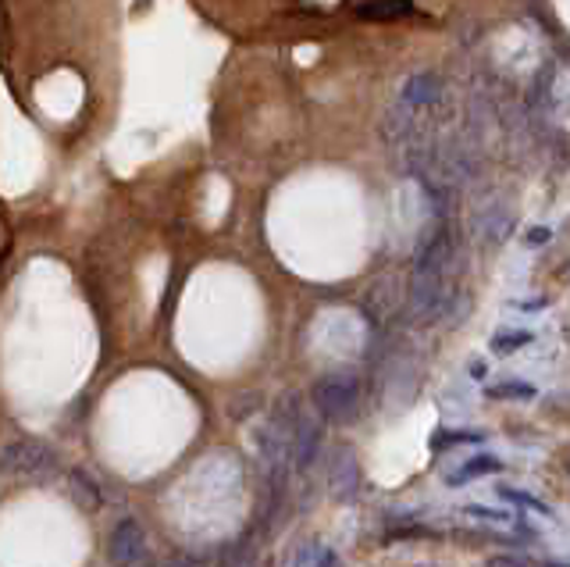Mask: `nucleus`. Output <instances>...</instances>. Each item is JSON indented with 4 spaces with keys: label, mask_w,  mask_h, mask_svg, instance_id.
I'll return each instance as SVG.
<instances>
[{
    "label": "nucleus",
    "mask_w": 570,
    "mask_h": 567,
    "mask_svg": "<svg viewBox=\"0 0 570 567\" xmlns=\"http://www.w3.org/2000/svg\"><path fill=\"white\" fill-rule=\"evenodd\" d=\"M361 375L353 367H339V372H328L310 386V407L324 424H346L361 410Z\"/></svg>",
    "instance_id": "nucleus-1"
},
{
    "label": "nucleus",
    "mask_w": 570,
    "mask_h": 567,
    "mask_svg": "<svg viewBox=\"0 0 570 567\" xmlns=\"http://www.w3.org/2000/svg\"><path fill=\"white\" fill-rule=\"evenodd\" d=\"M0 472L22 478H47L57 472V453L36 435H19L0 446Z\"/></svg>",
    "instance_id": "nucleus-2"
},
{
    "label": "nucleus",
    "mask_w": 570,
    "mask_h": 567,
    "mask_svg": "<svg viewBox=\"0 0 570 567\" xmlns=\"http://www.w3.org/2000/svg\"><path fill=\"white\" fill-rule=\"evenodd\" d=\"M147 557V532L136 518H118L107 532V564L111 567H139Z\"/></svg>",
    "instance_id": "nucleus-3"
},
{
    "label": "nucleus",
    "mask_w": 570,
    "mask_h": 567,
    "mask_svg": "<svg viewBox=\"0 0 570 567\" xmlns=\"http://www.w3.org/2000/svg\"><path fill=\"white\" fill-rule=\"evenodd\" d=\"M399 304H403V286H399V279L396 275L375 279L364 296V318L371 325H385L399 310Z\"/></svg>",
    "instance_id": "nucleus-4"
},
{
    "label": "nucleus",
    "mask_w": 570,
    "mask_h": 567,
    "mask_svg": "<svg viewBox=\"0 0 570 567\" xmlns=\"http://www.w3.org/2000/svg\"><path fill=\"white\" fill-rule=\"evenodd\" d=\"M328 489L335 500H353L361 489V464H356L353 450H339L332 461V475H328Z\"/></svg>",
    "instance_id": "nucleus-5"
},
{
    "label": "nucleus",
    "mask_w": 570,
    "mask_h": 567,
    "mask_svg": "<svg viewBox=\"0 0 570 567\" xmlns=\"http://www.w3.org/2000/svg\"><path fill=\"white\" fill-rule=\"evenodd\" d=\"M442 93V82L432 76V72H421L403 82V93H399V101H403L407 107H432L438 101Z\"/></svg>",
    "instance_id": "nucleus-6"
},
{
    "label": "nucleus",
    "mask_w": 570,
    "mask_h": 567,
    "mask_svg": "<svg viewBox=\"0 0 570 567\" xmlns=\"http://www.w3.org/2000/svg\"><path fill=\"white\" fill-rule=\"evenodd\" d=\"M356 15L364 22H392V19L413 15V0H371V4L356 8Z\"/></svg>",
    "instance_id": "nucleus-7"
},
{
    "label": "nucleus",
    "mask_w": 570,
    "mask_h": 567,
    "mask_svg": "<svg viewBox=\"0 0 570 567\" xmlns=\"http://www.w3.org/2000/svg\"><path fill=\"white\" fill-rule=\"evenodd\" d=\"M503 472V461L495 457V453H478V457H470L460 472L449 475V486H456V481H470V478H481V475H495Z\"/></svg>",
    "instance_id": "nucleus-8"
},
{
    "label": "nucleus",
    "mask_w": 570,
    "mask_h": 567,
    "mask_svg": "<svg viewBox=\"0 0 570 567\" xmlns=\"http://www.w3.org/2000/svg\"><path fill=\"white\" fill-rule=\"evenodd\" d=\"M485 396H489V400H535L538 389L532 386V382L510 378V382H495V386H489Z\"/></svg>",
    "instance_id": "nucleus-9"
},
{
    "label": "nucleus",
    "mask_w": 570,
    "mask_h": 567,
    "mask_svg": "<svg viewBox=\"0 0 570 567\" xmlns=\"http://www.w3.org/2000/svg\"><path fill=\"white\" fill-rule=\"evenodd\" d=\"M71 486H76V492H79V500H82V507H90V510H100V503H104V496H100V489H96V481L82 472V467H76V472H71Z\"/></svg>",
    "instance_id": "nucleus-10"
},
{
    "label": "nucleus",
    "mask_w": 570,
    "mask_h": 567,
    "mask_svg": "<svg viewBox=\"0 0 570 567\" xmlns=\"http://www.w3.org/2000/svg\"><path fill=\"white\" fill-rule=\"evenodd\" d=\"M532 332H499V336H492V353H499V358H510V353H517V350H524L527 343H532Z\"/></svg>",
    "instance_id": "nucleus-11"
},
{
    "label": "nucleus",
    "mask_w": 570,
    "mask_h": 567,
    "mask_svg": "<svg viewBox=\"0 0 570 567\" xmlns=\"http://www.w3.org/2000/svg\"><path fill=\"white\" fill-rule=\"evenodd\" d=\"M499 496H503V500H513V503L535 507V510H542V514H549V507L542 503V500H535V496H527V492H517V489H510V486H499Z\"/></svg>",
    "instance_id": "nucleus-12"
},
{
    "label": "nucleus",
    "mask_w": 570,
    "mask_h": 567,
    "mask_svg": "<svg viewBox=\"0 0 570 567\" xmlns=\"http://www.w3.org/2000/svg\"><path fill=\"white\" fill-rule=\"evenodd\" d=\"M481 432H449V435H438L435 446H449V443H481Z\"/></svg>",
    "instance_id": "nucleus-13"
},
{
    "label": "nucleus",
    "mask_w": 570,
    "mask_h": 567,
    "mask_svg": "<svg viewBox=\"0 0 570 567\" xmlns=\"http://www.w3.org/2000/svg\"><path fill=\"white\" fill-rule=\"evenodd\" d=\"M314 567H339V553L328 546H318L314 549Z\"/></svg>",
    "instance_id": "nucleus-14"
},
{
    "label": "nucleus",
    "mask_w": 570,
    "mask_h": 567,
    "mask_svg": "<svg viewBox=\"0 0 570 567\" xmlns=\"http://www.w3.org/2000/svg\"><path fill=\"white\" fill-rule=\"evenodd\" d=\"M467 514H475V518H481V521L506 524V514H499V510H489V507H467Z\"/></svg>",
    "instance_id": "nucleus-15"
},
{
    "label": "nucleus",
    "mask_w": 570,
    "mask_h": 567,
    "mask_svg": "<svg viewBox=\"0 0 570 567\" xmlns=\"http://www.w3.org/2000/svg\"><path fill=\"white\" fill-rule=\"evenodd\" d=\"M549 229L546 225H535V229H527V236H524V243H532V247H538V243H549Z\"/></svg>",
    "instance_id": "nucleus-16"
},
{
    "label": "nucleus",
    "mask_w": 570,
    "mask_h": 567,
    "mask_svg": "<svg viewBox=\"0 0 570 567\" xmlns=\"http://www.w3.org/2000/svg\"><path fill=\"white\" fill-rule=\"evenodd\" d=\"M485 567H524V564H521L517 557H492Z\"/></svg>",
    "instance_id": "nucleus-17"
},
{
    "label": "nucleus",
    "mask_w": 570,
    "mask_h": 567,
    "mask_svg": "<svg viewBox=\"0 0 570 567\" xmlns=\"http://www.w3.org/2000/svg\"><path fill=\"white\" fill-rule=\"evenodd\" d=\"M168 567H190V564H185V560H171Z\"/></svg>",
    "instance_id": "nucleus-18"
},
{
    "label": "nucleus",
    "mask_w": 570,
    "mask_h": 567,
    "mask_svg": "<svg viewBox=\"0 0 570 567\" xmlns=\"http://www.w3.org/2000/svg\"><path fill=\"white\" fill-rule=\"evenodd\" d=\"M546 567H567V564H546Z\"/></svg>",
    "instance_id": "nucleus-19"
}]
</instances>
